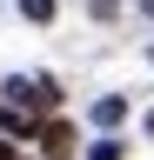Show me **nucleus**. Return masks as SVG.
Masks as SVG:
<instances>
[{"mask_svg": "<svg viewBox=\"0 0 154 160\" xmlns=\"http://www.w3.org/2000/svg\"><path fill=\"white\" fill-rule=\"evenodd\" d=\"M40 153L47 160H74V127H67V120H47V127H40Z\"/></svg>", "mask_w": 154, "mask_h": 160, "instance_id": "1", "label": "nucleus"}, {"mask_svg": "<svg viewBox=\"0 0 154 160\" xmlns=\"http://www.w3.org/2000/svg\"><path fill=\"white\" fill-rule=\"evenodd\" d=\"M0 160H13V147H7V133H0Z\"/></svg>", "mask_w": 154, "mask_h": 160, "instance_id": "3", "label": "nucleus"}, {"mask_svg": "<svg viewBox=\"0 0 154 160\" xmlns=\"http://www.w3.org/2000/svg\"><path fill=\"white\" fill-rule=\"evenodd\" d=\"M20 7H27V20H47V13H54V0H20Z\"/></svg>", "mask_w": 154, "mask_h": 160, "instance_id": "2", "label": "nucleus"}]
</instances>
